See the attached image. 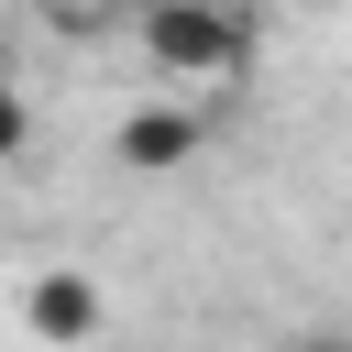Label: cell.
Returning <instances> with one entry per match:
<instances>
[{"instance_id": "1", "label": "cell", "mask_w": 352, "mask_h": 352, "mask_svg": "<svg viewBox=\"0 0 352 352\" xmlns=\"http://www.w3.org/2000/svg\"><path fill=\"white\" fill-rule=\"evenodd\" d=\"M132 22H143V55H154L176 88H198V77H231V66L253 55V22H242L231 0H143Z\"/></svg>"}, {"instance_id": "2", "label": "cell", "mask_w": 352, "mask_h": 352, "mask_svg": "<svg viewBox=\"0 0 352 352\" xmlns=\"http://www.w3.org/2000/svg\"><path fill=\"white\" fill-rule=\"evenodd\" d=\"M99 286H88V264H55V275H33L22 286V330L44 341V352H77V341H99Z\"/></svg>"}, {"instance_id": "3", "label": "cell", "mask_w": 352, "mask_h": 352, "mask_svg": "<svg viewBox=\"0 0 352 352\" xmlns=\"http://www.w3.org/2000/svg\"><path fill=\"white\" fill-rule=\"evenodd\" d=\"M198 143H209V121H198L187 99H154V110L121 121V165H132V176H176V165H198Z\"/></svg>"}, {"instance_id": "4", "label": "cell", "mask_w": 352, "mask_h": 352, "mask_svg": "<svg viewBox=\"0 0 352 352\" xmlns=\"http://www.w3.org/2000/svg\"><path fill=\"white\" fill-rule=\"evenodd\" d=\"M22 143H33V110H22V88H11V77H0V165H11V154H22Z\"/></svg>"}, {"instance_id": "5", "label": "cell", "mask_w": 352, "mask_h": 352, "mask_svg": "<svg viewBox=\"0 0 352 352\" xmlns=\"http://www.w3.org/2000/svg\"><path fill=\"white\" fill-rule=\"evenodd\" d=\"M286 352H352V330H297Z\"/></svg>"}, {"instance_id": "6", "label": "cell", "mask_w": 352, "mask_h": 352, "mask_svg": "<svg viewBox=\"0 0 352 352\" xmlns=\"http://www.w3.org/2000/svg\"><path fill=\"white\" fill-rule=\"evenodd\" d=\"M88 11H143V0H88Z\"/></svg>"}]
</instances>
